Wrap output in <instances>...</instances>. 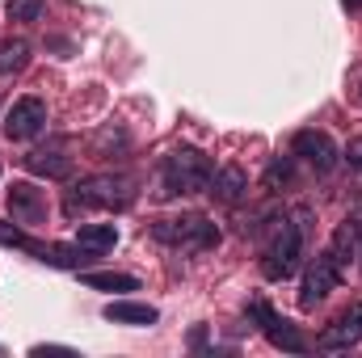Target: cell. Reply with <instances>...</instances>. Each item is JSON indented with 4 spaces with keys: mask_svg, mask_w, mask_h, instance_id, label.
<instances>
[{
    "mask_svg": "<svg viewBox=\"0 0 362 358\" xmlns=\"http://www.w3.org/2000/svg\"><path fill=\"white\" fill-rule=\"evenodd\" d=\"M25 169L38 173V178H68L72 173V161L59 156V152H30L25 156Z\"/></svg>",
    "mask_w": 362,
    "mask_h": 358,
    "instance_id": "obj_14",
    "label": "cell"
},
{
    "mask_svg": "<svg viewBox=\"0 0 362 358\" xmlns=\"http://www.w3.org/2000/svg\"><path fill=\"white\" fill-rule=\"evenodd\" d=\"M34 354L47 358V354H72V350H68V346H34Z\"/></svg>",
    "mask_w": 362,
    "mask_h": 358,
    "instance_id": "obj_22",
    "label": "cell"
},
{
    "mask_svg": "<svg viewBox=\"0 0 362 358\" xmlns=\"http://www.w3.org/2000/svg\"><path fill=\"white\" fill-rule=\"evenodd\" d=\"M341 156L350 161V169H358V173H362V135H358V139H350V144H346V152H341Z\"/></svg>",
    "mask_w": 362,
    "mask_h": 358,
    "instance_id": "obj_21",
    "label": "cell"
},
{
    "mask_svg": "<svg viewBox=\"0 0 362 358\" xmlns=\"http://www.w3.org/2000/svg\"><path fill=\"white\" fill-rule=\"evenodd\" d=\"M299 253H303V232H299V224L278 219L270 245L262 249V274H266L270 282L291 278V274H295V266H299Z\"/></svg>",
    "mask_w": 362,
    "mask_h": 358,
    "instance_id": "obj_4",
    "label": "cell"
},
{
    "mask_svg": "<svg viewBox=\"0 0 362 358\" xmlns=\"http://www.w3.org/2000/svg\"><path fill=\"white\" fill-rule=\"evenodd\" d=\"M354 236H358V245H362V219H358V224H354Z\"/></svg>",
    "mask_w": 362,
    "mask_h": 358,
    "instance_id": "obj_23",
    "label": "cell"
},
{
    "mask_svg": "<svg viewBox=\"0 0 362 358\" xmlns=\"http://www.w3.org/2000/svg\"><path fill=\"white\" fill-rule=\"evenodd\" d=\"M206 190L215 194V202L236 207V202L249 194V178H245V169H240V165H223V169H215V173H211V185H206Z\"/></svg>",
    "mask_w": 362,
    "mask_h": 358,
    "instance_id": "obj_11",
    "label": "cell"
},
{
    "mask_svg": "<svg viewBox=\"0 0 362 358\" xmlns=\"http://www.w3.org/2000/svg\"><path fill=\"white\" fill-rule=\"evenodd\" d=\"M346 4H350V8H362V0H346Z\"/></svg>",
    "mask_w": 362,
    "mask_h": 358,
    "instance_id": "obj_24",
    "label": "cell"
},
{
    "mask_svg": "<svg viewBox=\"0 0 362 358\" xmlns=\"http://www.w3.org/2000/svg\"><path fill=\"white\" fill-rule=\"evenodd\" d=\"M291 156H299L308 169H316V173H329L333 165H337V148H333V139L325 135V131H299L295 139H291Z\"/></svg>",
    "mask_w": 362,
    "mask_h": 358,
    "instance_id": "obj_8",
    "label": "cell"
},
{
    "mask_svg": "<svg viewBox=\"0 0 362 358\" xmlns=\"http://www.w3.org/2000/svg\"><path fill=\"white\" fill-rule=\"evenodd\" d=\"M249 312H253V321H262V333L270 337V346L286 350V354H303V350H308V337H303L291 321H282L266 299H253V304H249Z\"/></svg>",
    "mask_w": 362,
    "mask_h": 358,
    "instance_id": "obj_5",
    "label": "cell"
},
{
    "mask_svg": "<svg viewBox=\"0 0 362 358\" xmlns=\"http://www.w3.org/2000/svg\"><path fill=\"white\" fill-rule=\"evenodd\" d=\"M337 278H341V262L325 249L312 266H308V274H303V291H299V304L303 308H316L333 287H337Z\"/></svg>",
    "mask_w": 362,
    "mask_h": 358,
    "instance_id": "obj_6",
    "label": "cell"
},
{
    "mask_svg": "<svg viewBox=\"0 0 362 358\" xmlns=\"http://www.w3.org/2000/svg\"><path fill=\"white\" fill-rule=\"evenodd\" d=\"M76 245H81L89 258L110 253V249L118 245V228H114V224H85V228H81V236H76Z\"/></svg>",
    "mask_w": 362,
    "mask_h": 358,
    "instance_id": "obj_13",
    "label": "cell"
},
{
    "mask_svg": "<svg viewBox=\"0 0 362 358\" xmlns=\"http://www.w3.org/2000/svg\"><path fill=\"white\" fill-rule=\"evenodd\" d=\"M105 321H114V325H156V321H160V312H156L152 304L114 299V304H105Z\"/></svg>",
    "mask_w": 362,
    "mask_h": 358,
    "instance_id": "obj_12",
    "label": "cell"
},
{
    "mask_svg": "<svg viewBox=\"0 0 362 358\" xmlns=\"http://www.w3.org/2000/svg\"><path fill=\"white\" fill-rule=\"evenodd\" d=\"M81 282L93 287V291H139V278H135V274H110V270L81 274Z\"/></svg>",
    "mask_w": 362,
    "mask_h": 358,
    "instance_id": "obj_15",
    "label": "cell"
},
{
    "mask_svg": "<svg viewBox=\"0 0 362 358\" xmlns=\"http://www.w3.org/2000/svg\"><path fill=\"white\" fill-rule=\"evenodd\" d=\"M4 13H8V21H38L42 0H8V4H4Z\"/></svg>",
    "mask_w": 362,
    "mask_h": 358,
    "instance_id": "obj_18",
    "label": "cell"
},
{
    "mask_svg": "<svg viewBox=\"0 0 362 358\" xmlns=\"http://www.w3.org/2000/svg\"><path fill=\"white\" fill-rule=\"evenodd\" d=\"M211 173H215V165H211L206 152H198V148H177V152H169L165 165H160V194H165V198L198 194V190L211 185Z\"/></svg>",
    "mask_w": 362,
    "mask_h": 358,
    "instance_id": "obj_1",
    "label": "cell"
},
{
    "mask_svg": "<svg viewBox=\"0 0 362 358\" xmlns=\"http://www.w3.org/2000/svg\"><path fill=\"white\" fill-rule=\"evenodd\" d=\"M30 64V42L25 38H4L0 42V76H13Z\"/></svg>",
    "mask_w": 362,
    "mask_h": 358,
    "instance_id": "obj_16",
    "label": "cell"
},
{
    "mask_svg": "<svg viewBox=\"0 0 362 358\" xmlns=\"http://www.w3.org/2000/svg\"><path fill=\"white\" fill-rule=\"evenodd\" d=\"M358 93H362V89H358Z\"/></svg>",
    "mask_w": 362,
    "mask_h": 358,
    "instance_id": "obj_25",
    "label": "cell"
},
{
    "mask_svg": "<svg viewBox=\"0 0 362 358\" xmlns=\"http://www.w3.org/2000/svg\"><path fill=\"white\" fill-rule=\"evenodd\" d=\"M131 202H135V181L101 173V178H85L68 194V215H81V211H122Z\"/></svg>",
    "mask_w": 362,
    "mask_h": 358,
    "instance_id": "obj_2",
    "label": "cell"
},
{
    "mask_svg": "<svg viewBox=\"0 0 362 358\" xmlns=\"http://www.w3.org/2000/svg\"><path fill=\"white\" fill-rule=\"evenodd\" d=\"M278 181H282V185H291V181H295V161H291V156H282V161H274V165H270L266 185H278Z\"/></svg>",
    "mask_w": 362,
    "mask_h": 358,
    "instance_id": "obj_20",
    "label": "cell"
},
{
    "mask_svg": "<svg viewBox=\"0 0 362 358\" xmlns=\"http://www.w3.org/2000/svg\"><path fill=\"white\" fill-rule=\"evenodd\" d=\"M38 258L47 266H59V270H76L85 262V249L81 245H38Z\"/></svg>",
    "mask_w": 362,
    "mask_h": 358,
    "instance_id": "obj_17",
    "label": "cell"
},
{
    "mask_svg": "<svg viewBox=\"0 0 362 358\" xmlns=\"http://www.w3.org/2000/svg\"><path fill=\"white\" fill-rule=\"evenodd\" d=\"M362 342V304H350L325 333H320V350H350Z\"/></svg>",
    "mask_w": 362,
    "mask_h": 358,
    "instance_id": "obj_10",
    "label": "cell"
},
{
    "mask_svg": "<svg viewBox=\"0 0 362 358\" xmlns=\"http://www.w3.org/2000/svg\"><path fill=\"white\" fill-rule=\"evenodd\" d=\"M4 198H8V211H13L17 224H42V219H47V194H42L38 185H30V181H13Z\"/></svg>",
    "mask_w": 362,
    "mask_h": 358,
    "instance_id": "obj_9",
    "label": "cell"
},
{
    "mask_svg": "<svg viewBox=\"0 0 362 358\" xmlns=\"http://www.w3.org/2000/svg\"><path fill=\"white\" fill-rule=\"evenodd\" d=\"M0 245H13V249H30V253H38V245H34L17 224H8V219H0Z\"/></svg>",
    "mask_w": 362,
    "mask_h": 358,
    "instance_id": "obj_19",
    "label": "cell"
},
{
    "mask_svg": "<svg viewBox=\"0 0 362 358\" xmlns=\"http://www.w3.org/2000/svg\"><path fill=\"white\" fill-rule=\"evenodd\" d=\"M152 241L173 245V249H189V253H202V249L219 245V228L206 215H177V219H156L152 224Z\"/></svg>",
    "mask_w": 362,
    "mask_h": 358,
    "instance_id": "obj_3",
    "label": "cell"
},
{
    "mask_svg": "<svg viewBox=\"0 0 362 358\" xmlns=\"http://www.w3.org/2000/svg\"><path fill=\"white\" fill-rule=\"evenodd\" d=\"M42 122H47L42 97H17L8 105V114H4V135L8 139H34L42 131Z\"/></svg>",
    "mask_w": 362,
    "mask_h": 358,
    "instance_id": "obj_7",
    "label": "cell"
}]
</instances>
